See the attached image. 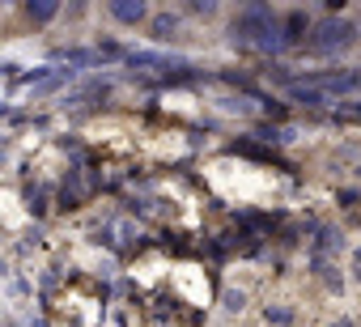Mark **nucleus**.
<instances>
[{"mask_svg": "<svg viewBox=\"0 0 361 327\" xmlns=\"http://www.w3.org/2000/svg\"><path fill=\"white\" fill-rule=\"evenodd\" d=\"M344 43H353V26L348 22H323L319 35L310 39L314 51H331V47H344Z\"/></svg>", "mask_w": 361, "mask_h": 327, "instance_id": "1", "label": "nucleus"}, {"mask_svg": "<svg viewBox=\"0 0 361 327\" xmlns=\"http://www.w3.org/2000/svg\"><path fill=\"white\" fill-rule=\"evenodd\" d=\"M145 0H111V18H119V22H128V26H136V22H145Z\"/></svg>", "mask_w": 361, "mask_h": 327, "instance_id": "2", "label": "nucleus"}, {"mask_svg": "<svg viewBox=\"0 0 361 327\" xmlns=\"http://www.w3.org/2000/svg\"><path fill=\"white\" fill-rule=\"evenodd\" d=\"M56 13H60L56 0H30V18H35V22H51Z\"/></svg>", "mask_w": 361, "mask_h": 327, "instance_id": "3", "label": "nucleus"}]
</instances>
